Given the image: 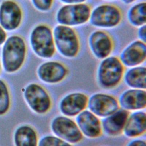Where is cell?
I'll list each match as a JSON object with an SVG mask.
<instances>
[{
    "label": "cell",
    "instance_id": "6da1fadb",
    "mask_svg": "<svg viewBox=\"0 0 146 146\" xmlns=\"http://www.w3.org/2000/svg\"><path fill=\"white\" fill-rule=\"evenodd\" d=\"M27 46L23 37L13 35L6 39L3 43L2 59L5 70L15 72L23 66L26 57Z\"/></svg>",
    "mask_w": 146,
    "mask_h": 146
},
{
    "label": "cell",
    "instance_id": "7a4b0ae2",
    "mask_svg": "<svg viewBox=\"0 0 146 146\" xmlns=\"http://www.w3.org/2000/svg\"><path fill=\"white\" fill-rule=\"evenodd\" d=\"M124 67L117 56H109L102 59L97 70L99 85L104 89L116 87L123 80Z\"/></svg>",
    "mask_w": 146,
    "mask_h": 146
},
{
    "label": "cell",
    "instance_id": "3957f363",
    "mask_svg": "<svg viewBox=\"0 0 146 146\" xmlns=\"http://www.w3.org/2000/svg\"><path fill=\"white\" fill-rule=\"evenodd\" d=\"M30 44L34 53L42 59L51 58L55 53L52 29L44 23L36 25L30 35Z\"/></svg>",
    "mask_w": 146,
    "mask_h": 146
},
{
    "label": "cell",
    "instance_id": "277c9868",
    "mask_svg": "<svg viewBox=\"0 0 146 146\" xmlns=\"http://www.w3.org/2000/svg\"><path fill=\"white\" fill-rule=\"evenodd\" d=\"M56 50L63 57L73 58L80 50V42L76 31L71 27L58 25L52 30Z\"/></svg>",
    "mask_w": 146,
    "mask_h": 146
},
{
    "label": "cell",
    "instance_id": "5b68a950",
    "mask_svg": "<svg viewBox=\"0 0 146 146\" xmlns=\"http://www.w3.org/2000/svg\"><path fill=\"white\" fill-rule=\"evenodd\" d=\"M91 10L85 3L64 5L57 11L55 19L59 25L71 27L82 25L89 21Z\"/></svg>",
    "mask_w": 146,
    "mask_h": 146
},
{
    "label": "cell",
    "instance_id": "8992f818",
    "mask_svg": "<svg viewBox=\"0 0 146 146\" xmlns=\"http://www.w3.org/2000/svg\"><path fill=\"white\" fill-rule=\"evenodd\" d=\"M123 18L120 9L112 4H102L91 10L89 21L95 27L111 29L117 26Z\"/></svg>",
    "mask_w": 146,
    "mask_h": 146
},
{
    "label": "cell",
    "instance_id": "52a82bcc",
    "mask_svg": "<svg viewBox=\"0 0 146 146\" xmlns=\"http://www.w3.org/2000/svg\"><path fill=\"white\" fill-rule=\"evenodd\" d=\"M23 96L27 105L35 113L43 115L50 110L52 105L51 96L39 84H29L23 90Z\"/></svg>",
    "mask_w": 146,
    "mask_h": 146
},
{
    "label": "cell",
    "instance_id": "ba28073f",
    "mask_svg": "<svg viewBox=\"0 0 146 146\" xmlns=\"http://www.w3.org/2000/svg\"><path fill=\"white\" fill-rule=\"evenodd\" d=\"M50 128L54 135L71 144L80 143L83 138L75 121L64 115L54 117L51 122Z\"/></svg>",
    "mask_w": 146,
    "mask_h": 146
},
{
    "label": "cell",
    "instance_id": "9c48e42d",
    "mask_svg": "<svg viewBox=\"0 0 146 146\" xmlns=\"http://www.w3.org/2000/svg\"><path fill=\"white\" fill-rule=\"evenodd\" d=\"M88 110L99 118L103 119L120 108L118 99L112 95L96 92L88 98Z\"/></svg>",
    "mask_w": 146,
    "mask_h": 146
},
{
    "label": "cell",
    "instance_id": "30bf717a",
    "mask_svg": "<svg viewBox=\"0 0 146 146\" xmlns=\"http://www.w3.org/2000/svg\"><path fill=\"white\" fill-rule=\"evenodd\" d=\"M23 19V11L14 0H5L0 5V25L7 31L17 29Z\"/></svg>",
    "mask_w": 146,
    "mask_h": 146
},
{
    "label": "cell",
    "instance_id": "8fae6325",
    "mask_svg": "<svg viewBox=\"0 0 146 146\" xmlns=\"http://www.w3.org/2000/svg\"><path fill=\"white\" fill-rule=\"evenodd\" d=\"M88 44L92 55L98 59H103L112 53L114 43L111 35L105 31H92L88 37Z\"/></svg>",
    "mask_w": 146,
    "mask_h": 146
},
{
    "label": "cell",
    "instance_id": "7c38bea8",
    "mask_svg": "<svg viewBox=\"0 0 146 146\" xmlns=\"http://www.w3.org/2000/svg\"><path fill=\"white\" fill-rule=\"evenodd\" d=\"M68 70L62 63L50 60L40 64L36 74L40 81L47 84H57L62 82L67 76Z\"/></svg>",
    "mask_w": 146,
    "mask_h": 146
},
{
    "label": "cell",
    "instance_id": "4fadbf2b",
    "mask_svg": "<svg viewBox=\"0 0 146 146\" xmlns=\"http://www.w3.org/2000/svg\"><path fill=\"white\" fill-rule=\"evenodd\" d=\"M88 96L82 92H73L63 96L60 100L59 109L62 115L76 117L87 106Z\"/></svg>",
    "mask_w": 146,
    "mask_h": 146
},
{
    "label": "cell",
    "instance_id": "5bb4252c",
    "mask_svg": "<svg viewBox=\"0 0 146 146\" xmlns=\"http://www.w3.org/2000/svg\"><path fill=\"white\" fill-rule=\"evenodd\" d=\"M119 58L124 67L140 66L146 59L145 42L139 39L132 42L122 50Z\"/></svg>",
    "mask_w": 146,
    "mask_h": 146
},
{
    "label": "cell",
    "instance_id": "9a60e30c",
    "mask_svg": "<svg viewBox=\"0 0 146 146\" xmlns=\"http://www.w3.org/2000/svg\"><path fill=\"white\" fill-rule=\"evenodd\" d=\"M75 122L83 136L95 139L102 135L103 132L100 118L88 110H85L78 115Z\"/></svg>",
    "mask_w": 146,
    "mask_h": 146
},
{
    "label": "cell",
    "instance_id": "2e32d148",
    "mask_svg": "<svg viewBox=\"0 0 146 146\" xmlns=\"http://www.w3.org/2000/svg\"><path fill=\"white\" fill-rule=\"evenodd\" d=\"M118 102L120 108L128 112L143 110L146 107V91L129 88L120 95Z\"/></svg>",
    "mask_w": 146,
    "mask_h": 146
},
{
    "label": "cell",
    "instance_id": "e0dca14e",
    "mask_svg": "<svg viewBox=\"0 0 146 146\" xmlns=\"http://www.w3.org/2000/svg\"><path fill=\"white\" fill-rule=\"evenodd\" d=\"M129 112L119 108L111 115L101 120L102 132L111 137H116L123 133Z\"/></svg>",
    "mask_w": 146,
    "mask_h": 146
},
{
    "label": "cell",
    "instance_id": "ac0fdd59",
    "mask_svg": "<svg viewBox=\"0 0 146 146\" xmlns=\"http://www.w3.org/2000/svg\"><path fill=\"white\" fill-rule=\"evenodd\" d=\"M146 131V113L143 110L133 111L129 113L123 133L128 138H137Z\"/></svg>",
    "mask_w": 146,
    "mask_h": 146
},
{
    "label": "cell",
    "instance_id": "d6986e66",
    "mask_svg": "<svg viewBox=\"0 0 146 146\" xmlns=\"http://www.w3.org/2000/svg\"><path fill=\"white\" fill-rule=\"evenodd\" d=\"M123 79L129 88L145 90L146 67L141 65L130 67L124 72Z\"/></svg>",
    "mask_w": 146,
    "mask_h": 146
},
{
    "label": "cell",
    "instance_id": "ffe728a7",
    "mask_svg": "<svg viewBox=\"0 0 146 146\" xmlns=\"http://www.w3.org/2000/svg\"><path fill=\"white\" fill-rule=\"evenodd\" d=\"M38 141L36 131L30 125L20 126L15 132V146H38Z\"/></svg>",
    "mask_w": 146,
    "mask_h": 146
},
{
    "label": "cell",
    "instance_id": "44dd1931",
    "mask_svg": "<svg viewBox=\"0 0 146 146\" xmlns=\"http://www.w3.org/2000/svg\"><path fill=\"white\" fill-rule=\"evenodd\" d=\"M129 23L134 27H139L146 23V3H137L131 6L127 13Z\"/></svg>",
    "mask_w": 146,
    "mask_h": 146
},
{
    "label": "cell",
    "instance_id": "7402d4cb",
    "mask_svg": "<svg viewBox=\"0 0 146 146\" xmlns=\"http://www.w3.org/2000/svg\"><path fill=\"white\" fill-rule=\"evenodd\" d=\"M38 146H72L71 144L51 135L42 137L38 141Z\"/></svg>",
    "mask_w": 146,
    "mask_h": 146
},
{
    "label": "cell",
    "instance_id": "603a6c76",
    "mask_svg": "<svg viewBox=\"0 0 146 146\" xmlns=\"http://www.w3.org/2000/svg\"><path fill=\"white\" fill-rule=\"evenodd\" d=\"M10 106V98L6 83L0 80V115L5 113Z\"/></svg>",
    "mask_w": 146,
    "mask_h": 146
},
{
    "label": "cell",
    "instance_id": "cb8c5ba5",
    "mask_svg": "<svg viewBox=\"0 0 146 146\" xmlns=\"http://www.w3.org/2000/svg\"><path fill=\"white\" fill-rule=\"evenodd\" d=\"M54 0H31L34 7L41 12H46L51 9Z\"/></svg>",
    "mask_w": 146,
    "mask_h": 146
},
{
    "label": "cell",
    "instance_id": "d4e9b609",
    "mask_svg": "<svg viewBox=\"0 0 146 146\" xmlns=\"http://www.w3.org/2000/svg\"><path fill=\"white\" fill-rule=\"evenodd\" d=\"M126 146H146V141L144 139L135 138L129 141Z\"/></svg>",
    "mask_w": 146,
    "mask_h": 146
},
{
    "label": "cell",
    "instance_id": "484cf974",
    "mask_svg": "<svg viewBox=\"0 0 146 146\" xmlns=\"http://www.w3.org/2000/svg\"><path fill=\"white\" fill-rule=\"evenodd\" d=\"M137 35H138L139 40H140L144 42H145V41H146V26H145V25L138 27Z\"/></svg>",
    "mask_w": 146,
    "mask_h": 146
},
{
    "label": "cell",
    "instance_id": "4316f807",
    "mask_svg": "<svg viewBox=\"0 0 146 146\" xmlns=\"http://www.w3.org/2000/svg\"><path fill=\"white\" fill-rule=\"evenodd\" d=\"M7 39V34L5 30L0 25V46L4 43Z\"/></svg>",
    "mask_w": 146,
    "mask_h": 146
},
{
    "label": "cell",
    "instance_id": "83f0119b",
    "mask_svg": "<svg viewBox=\"0 0 146 146\" xmlns=\"http://www.w3.org/2000/svg\"><path fill=\"white\" fill-rule=\"evenodd\" d=\"M64 5L67 4H77V3H84L87 0H59Z\"/></svg>",
    "mask_w": 146,
    "mask_h": 146
},
{
    "label": "cell",
    "instance_id": "f1b7e54d",
    "mask_svg": "<svg viewBox=\"0 0 146 146\" xmlns=\"http://www.w3.org/2000/svg\"><path fill=\"white\" fill-rule=\"evenodd\" d=\"M123 3H124V4L126 5H129V4H131L133 2H134L135 1H136V0H120Z\"/></svg>",
    "mask_w": 146,
    "mask_h": 146
},
{
    "label": "cell",
    "instance_id": "f546056e",
    "mask_svg": "<svg viewBox=\"0 0 146 146\" xmlns=\"http://www.w3.org/2000/svg\"><path fill=\"white\" fill-rule=\"evenodd\" d=\"M105 1H115V0H105Z\"/></svg>",
    "mask_w": 146,
    "mask_h": 146
},
{
    "label": "cell",
    "instance_id": "4dcf8cb0",
    "mask_svg": "<svg viewBox=\"0 0 146 146\" xmlns=\"http://www.w3.org/2000/svg\"><path fill=\"white\" fill-rule=\"evenodd\" d=\"M0 70H1V64H0Z\"/></svg>",
    "mask_w": 146,
    "mask_h": 146
}]
</instances>
